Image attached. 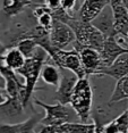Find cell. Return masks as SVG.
Returning <instances> with one entry per match:
<instances>
[{
    "label": "cell",
    "instance_id": "e0dca14e",
    "mask_svg": "<svg viewBox=\"0 0 128 133\" xmlns=\"http://www.w3.org/2000/svg\"><path fill=\"white\" fill-rule=\"evenodd\" d=\"M24 109L25 108H24L22 100L19 98H9V100L5 105L0 106V113L8 118L19 116Z\"/></svg>",
    "mask_w": 128,
    "mask_h": 133
},
{
    "label": "cell",
    "instance_id": "cb8c5ba5",
    "mask_svg": "<svg viewBox=\"0 0 128 133\" xmlns=\"http://www.w3.org/2000/svg\"><path fill=\"white\" fill-rule=\"evenodd\" d=\"M36 133H62L60 125H42Z\"/></svg>",
    "mask_w": 128,
    "mask_h": 133
},
{
    "label": "cell",
    "instance_id": "603a6c76",
    "mask_svg": "<svg viewBox=\"0 0 128 133\" xmlns=\"http://www.w3.org/2000/svg\"><path fill=\"white\" fill-rule=\"evenodd\" d=\"M43 5L51 13H54L61 8V0H43Z\"/></svg>",
    "mask_w": 128,
    "mask_h": 133
},
{
    "label": "cell",
    "instance_id": "d4e9b609",
    "mask_svg": "<svg viewBox=\"0 0 128 133\" xmlns=\"http://www.w3.org/2000/svg\"><path fill=\"white\" fill-rule=\"evenodd\" d=\"M9 98H10V97H9L5 88H0V106L5 105L6 102L9 100Z\"/></svg>",
    "mask_w": 128,
    "mask_h": 133
},
{
    "label": "cell",
    "instance_id": "5b68a950",
    "mask_svg": "<svg viewBox=\"0 0 128 133\" xmlns=\"http://www.w3.org/2000/svg\"><path fill=\"white\" fill-rule=\"evenodd\" d=\"M50 42L58 49H65L67 46L75 42V33L69 25L54 18L52 29L49 34Z\"/></svg>",
    "mask_w": 128,
    "mask_h": 133
},
{
    "label": "cell",
    "instance_id": "7a4b0ae2",
    "mask_svg": "<svg viewBox=\"0 0 128 133\" xmlns=\"http://www.w3.org/2000/svg\"><path fill=\"white\" fill-rule=\"evenodd\" d=\"M93 91L87 77L78 78L70 97V105L76 111L80 121L83 123H90L92 111Z\"/></svg>",
    "mask_w": 128,
    "mask_h": 133
},
{
    "label": "cell",
    "instance_id": "6da1fadb",
    "mask_svg": "<svg viewBox=\"0 0 128 133\" xmlns=\"http://www.w3.org/2000/svg\"><path fill=\"white\" fill-rule=\"evenodd\" d=\"M48 59V54L43 48L39 46L36 49L34 56L31 58H26L25 64L22 68H19L16 73L24 78V88L19 93V99L22 100L24 108L30 105V100L33 92L36 89V82L41 74V69L43 67L44 63ZM38 90V89H36Z\"/></svg>",
    "mask_w": 128,
    "mask_h": 133
},
{
    "label": "cell",
    "instance_id": "7402d4cb",
    "mask_svg": "<svg viewBox=\"0 0 128 133\" xmlns=\"http://www.w3.org/2000/svg\"><path fill=\"white\" fill-rule=\"evenodd\" d=\"M22 122L20 123H0V133H18Z\"/></svg>",
    "mask_w": 128,
    "mask_h": 133
},
{
    "label": "cell",
    "instance_id": "4fadbf2b",
    "mask_svg": "<svg viewBox=\"0 0 128 133\" xmlns=\"http://www.w3.org/2000/svg\"><path fill=\"white\" fill-rule=\"evenodd\" d=\"M40 77L42 78V81L48 84V85H52V87H58L60 83V78H61V73L59 71V67L56 66L52 63L45 62L43 67L41 69V74Z\"/></svg>",
    "mask_w": 128,
    "mask_h": 133
},
{
    "label": "cell",
    "instance_id": "ffe728a7",
    "mask_svg": "<svg viewBox=\"0 0 128 133\" xmlns=\"http://www.w3.org/2000/svg\"><path fill=\"white\" fill-rule=\"evenodd\" d=\"M44 117V113H36L35 115L23 121L18 133H35V128L41 124L42 118Z\"/></svg>",
    "mask_w": 128,
    "mask_h": 133
},
{
    "label": "cell",
    "instance_id": "9a60e30c",
    "mask_svg": "<svg viewBox=\"0 0 128 133\" xmlns=\"http://www.w3.org/2000/svg\"><path fill=\"white\" fill-rule=\"evenodd\" d=\"M4 59H5L6 65L15 72H17L19 68H22L23 65L25 64V60H26L25 56H24L16 47L8 48L7 51H6L4 55Z\"/></svg>",
    "mask_w": 128,
    "mask_h": 133
},
{
    "label": "cell",
    "instance_id": "3957f363",
    "mask_svg": "<svg viewBox=\"0 0 128 133\" xmlns=\"http://www.w3.org/2000/svg\"><path fill=\"white\" fill-rule=\"evenodd\" d=\"M48 60H50L52 64L58 66L60 69H67L73 72L78 78L88 77L86 72L84 69V66L82 64V59L80 52L73 50H65L58 49V48L51 46L47 50Z\"/></svg>",
    "mask_w": 128,
    "mask_h": 133
},
{
    "label": "cell",
    "instance_id": "7c38bea8",
    "mask_svg": "<svg viewBox=\"0 0 128 133\" xmlns=\"http://www.w3.org/2000/svg\"><path fill=\"white\" fill-rule=\"evenodd\" d=\"M91 23H92V25L94 28H96L105 38L112 37V35L117 34L115 31L113 15H112L110 5L106 6L104 9L102 10V13L100 14L95 19H93Z\"/></svg>",
    "mask_w": 128,
    "mask_h": 133
},
{
    "label": "cell",
    "instance_id": "8fae6325",
    "mask_svg": "<svg viewBox=\"0 0 128 133\" xmlns=\"http://www.w3.org/2000/svg\"><path fill=\"white\" fill-rule=\"evenodd\" d=\"M128 74V52L119 56L113 62V64L103 67L99 71L97 76H110L116 81L120 80Z\"/></svg>",
    "mask_w": 128,
    "mask_h": 133
},
{
    "label": "cell",
    "instance_id": "4316f807",
    "mask_svg": "<svg viewBox=\"0 0 128 133\" xmlns=\"http://www.w3.org/2000/svg\"><path fill=\"white\" fill-rule=\"evenodd\" d=\"M6 87V80L5 77L0 74V88H5Z\"/></svg>",
    "mask_w": 128,
    "mask_h": 133
},
{
    "label": "cell",
    "instance_id": "ac0fdd59",
    "mask_svg": "<svg viewBox=\"0 0 128 133\" xmlns=\"http://www.w3.org/2000/svg\"><path fill=\"white\" fill-rule=\"evenodd\" d=\"M123 100L128 101V74L117 81L115 90L111 95L110 100H109V105L116 104V102H119Z\"/></svg>",
    "mask_w": 128,
    "mask_h": 133
},
{
    "label": "cell",
    "instance_id": "44dd1931",
    "mask_svg": "<svg viewBox=\"0 0 128 133\" xmlns=\"http://www.w3.org/2000/svg\"><path fill=\"white\" fill-rule=\"evenodd\" d=\"M95 126V131L94 133H124L120 131V129L118 128L117 123L115 122V119L110 121V122L105 123V124H99L96 123Z\"/></svg>",
    "mask_w": 128,
    "mask_h": 133
},
{
    "label": "cell",
    "instance_id": "277c9868",
    "mask_svg": "<svg viewBox=\"0 0 128 133\" xmlns=\"http://www.w3.org/2000/svg\"><path fill=\"white\" fill-rule=\"evenodd\" d=\"M34 104L44 110V117L41 121L42 125H62L73 122V119H80L70 105H62L60 102L48 105L39 99H34Z\"/></svg>",
    "mask_w": 128,
    "mask_h": 133
},
{
    "label": "cell",
    "instance_id": "30bf717a",
    "mask_svg": "<svg viewBox=\"0 0 128 133\" xmlns=\"http://www.w3.org/2000/svg\"><path fill=\"white\" fill-rule=\"evenodd\" d=\"M109 5H110V0H84L78 11L80 19L83 22L91 23Z\"/></svg>",
    "mask_w": 128,
    "mask_h": 133
},
{
    "label": "cell",
    "instance_id": "83f0119b",
    "mask_svg": "<svg viewBox=\"0 0 128 133\" xmlns=\"http://www.w3.org/2000/svg\"><path fill=\"white\" fill-rule=\"evenodd\" d=\"M121 1H123V4L125 5V7H126L128 10V0H121Z\"/></svg>",
    "mask_w": 128,
    "mask_h": 133
},
{
    "label": "cell",
    "instance_id": "ba28073f",
    "mask_svg": "<svg viewBox=\"0 0 128 133\" xmlns=\"http://www.w3.org/2000/svg\"><path fill=\"white\" fill-rule=\"evenodd\" d=\"M78 52H80L82 64L84 66L87 76L88 75H97L99 71L102 68V58L100 51L90 47H85Z\"/></svg>",
    "mask_w": 128,
    "mask_h": 133
},
{
    "label": "cell",
    "instance_id": "8992f818",
    "mask_svg": "<svg viewBox=\"0 0 128 133\" xmlns=\"http://www.w3.org/2000/svg\"><path fill=\"white\" fill-rule=\"evenodd\" d=\"M62 71L63 73H61L60 83L57 87L54 98H56L57 102H60L62 105H69L73 90L77 83L78 77L70 71H67V69H62Z\"/></svg>",
    "mask_w": 128,
    "mask_h": 133
},
{
    "label": "cell",
    "instance_id": "2e32d148",
    "mask_svg": "<svg viewBox=\"0 0 128 133\" xmlns=\"http://www.w3.org/2000/svg\"><path fill=\"white\" fill-rule=\"evenodd\" d=\"M96 124L92 119L90 123H83V122H70L65 123L60 125L62 130V133H94L95 131Z\"/></svg>",
    "mask_w": 128,
    "mask_h": 133
},
{
    "label": "cell",
    "instance_id": "52a82bcc",
    "mask_svg": "<svg viewBox=\"0 0 128 133\" xmlns=\"http://www.w3.org/2000/svg\"><path fill=\"white\" fill-rule=\"evenodd\" d=\"M127 52H128V49H125L124 47H121L118 43L116 35L105 38L104 44H103L102 49L100 51L101 58H102V68L112 65L118 57Z\"/></svg>",
    "mask_w": 128,
    "mask_h": 133
},
{
    "label": "cell",
    "instance_id": "d6986e66",
    "mask_svg": "<svg viewBox=\"0 0 128 133\" xmlns=\"http://www.w3.org/2000/svg\"><path fill=\"white\" fill-rule=\"evenodd\" d=\"M20 52L25 56V58H31L34 56L36 49H38V43L30 38H20L19 40H17V42L15 43V46Z\"/></svg>",
    "mask_w": 128,
    "mask_h": 133
},
{
    "label": "cell",
    "instance_id": "5bb4252c",
    "mask_svg": "<svg viewBox=\"0 0 128 133\" xmlns=\"http://www.w3.org/2000/svg\"><path fill=\"white\" fill-rule=\"evenodd\" d=\"M38 5L33 0H4L2 1V10L8 17H14L20 14L29 6Z\"/></svg>",
    "mask_w": 128,
    "mask_h": 133
},
{
    "label": "cell",
    "instance_id": "9c48e42d",
    "mask_svg": "<svg viewBox=\"0 0 128 133\" xmlns=\"http://www.w3.org/2000/svg\"><path fill=\"white\" fill-rule=\"evenodd\" d=\"M110 7L113 15L115 31L117 34H128V10L121 0H110Z\"/></svg>",
    "mask_w": 128,
    "mask_h": 133
},
{
    "label": "cell",
    "instance_id": "484cf974",
    "mask_svg": "<svg viewBox=\"0 0 128 133\" xmlns=\"http://www.w3.org/2000/svg\"><path fill=\"white\" fill-rule=\"evenodd\" d=\"M8 48L5 46V44H2L1 42H0V55H5V52L7 51Z\"/></svg>",
    "mask_w": 128,
    "mask_h": 133
}]
</instances>
